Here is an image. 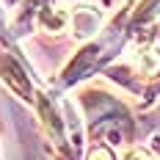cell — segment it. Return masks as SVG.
<instances>
[{
  "mask_svg": "<svg viewBox=\"0 0 160 160\" xmlns=\"http://www.w3.org/2000/svg\"><path fill=\"white\" fill-rule=\"evenodd\" d=\"M88 160H113V155H111L108 146H94V149L88 152Z\"/></svg>",
  "mask_w": 160,
  "mask_h": 160,
  "instance_id": "cell-7",
  "label": "cell"
},
{
  "mask_svg": "<svg viewBox=\"0 0 160 160\" xmlns=\"http://www.w3.org/2000/svg\"><path fill=\"white\" fill-rule=\"evenodd\" d=\"M6 3H14V0H6Z\"/></svg>",
  "mask_w": 160,
  "mask_h": 160,
  "instance_id": "cell-9",
  "label": "cell"
},
{
  "mask_svg": "<svg viewBox=\"0 0 160 160\" xmlns=\"http://www.w3.org/2000/svg\"><path fill=\"white\" fill-rule=\"evenodd\" d=\"M66 11L61 8H42L39 11V25L44 28V31H64L66 28Z\"/></svg>",
  "mask_w": 160,
  "mask_h": 160,
  "instance_id": "cell-3",
  "label": "cell"
},
{
  "mask_svg": "<svg viewBox=\"0 0 160 160\" xmlns=\"http://www.w3.org/2000/svg\"><path fill=\"white\" fill-rule=\"evenodd\" d=\"M122 160H152V158L146 155L144 149H127V152H124V158H122Z\"/></svg>",
  "mask_w": 160,
  "mask_h": 160,
  "instance_id": "cell-8",
  "label": "cell"
},
{
  "mask_svg": "<svg viewBox=\"0 0 160 160\" xmlns=\"http://www.w3.org/2000/svg\"><path fill=\"white\" fill-rule=\"evenodd\" d=\"M155 17H160V0H144L132 14V25H144Z\"/></svg>",
  "mask_w": 160,
  "mask_h": 160,
  "instance_id": "cell-6",
  "label": "cell"
},
{
  "mask_svg": "<svg viewBox=\"0 0 160 160\" xmlns=\"http://www.w3.org/2000/svg\"><path fill=\"white\" fill-rule=\"evenodd\" d=\"M0 78H3V83H6L17 97H22L25 102H33V99H36L28 75L22 72V66L17 64L11 55H0Z\"/></svg>",
  "mask_w": 160,
  "mask_h": 160,
  "instance_id": "cell-1",
  "label": "cell"
},
{
  "mask_svg": "<svg viewBox=\"0 0 160 160\" xmlns=\"http://www.w3.org/2000/svg\"><path fill=\"white\" fill-rule=\"evenodd\" d=\"M36 102H39V116H42V122H44V127H47L50 138H52L55 144H64V141H66L64 119L58 116V111L52 108V102H50L44 94H39V97H36Z\"/></svg>",
  "mask_w": 160,
  "mask_h": 160,
  "instance_id": "cell-2",
  "label": "cell"
},
{
  "mask_svg": "<svg viewBox=\"0 0 160 160\" xmlns=\"http://www.w3.org/2000/svg\"><path fill=\"white\" fill-rule=\"evenodd\" d=\"M138 72L141 75H158L160 69V55L155 50H138Z\"/></svg>",
  "mask_w": 160,
  "mask_h": 160,
  "instance_id": "cell-5",
  "label": "cell"
},
{
  "mask_svg": "<svg viewBox=\"0 0 160 160\" xmlns=\"http://www.w3.org/2000/svg\"><path fill=\"white\" fill-rule=\"evenodd\" d=\"M99 28V14L91 11V8H86V11H78L75 14V31L80 36H91V33Z\"/></svg>",
  "mask_w": 160,
  "mask_h": 160,
  "instance_id": "cell-4",
  "label": "cell"
}]
</instances>
